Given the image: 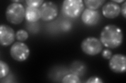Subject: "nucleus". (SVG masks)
Here are the masks:
<instances>
[{"label": "nucleus", "mask_w": 126, "mask_h": 83, "mask_svg": "<svg viewBox=\"0 0 126 83\" xmlns=\"http://www.w3.org/2000/svg\"><path fill=\"white\" fill-rule=\"evenodd\" d=\"M123 38V31L120 28L114 25H108L101 31L99 40L107 48L115 49L121 45Z\"/></svg>", "instance_id": "f257e3e1"}, {"label": "nucleus", "mask_w": 126, "mask_h": 83, "mask_svg": "<svg viewBox=\"0 0 126 83\" xmlns=\"http://www.w3.org/2000/svg\"><path fill=\"white\" fill-rule=\"evenodd\" d=\"M5 16L12 24L19 25L25 18V9L20 3H11L6 8Z\"/></svg>", "instance_id": "f03ea898"}, {"label": "nucleus", "mask_w": 126, "mask_h": 83, "mask_svg": "<svg viewBox=\"0 0 126 83\" xmlns=\"http://www.w3.org/2000/svg\"><path fill=\"white\" fill-rule=\"evenodd\" d=\"M84 3L81 0H65L63 3V13L67 17L74 18L79 16L84 9Z\"/></svg>", "instance_id": "7ed1b4c3"}, {"label": "nucleus", "mask_w": 126, "mask_h": 83, "mask_svg": "<svg viewBox=\"0 0 126 83\" xmlns=\"http://www.w3.org/2000/svg\"><path fill=\"white\" fill-rule=\"evenodd\" d=\"M102 46L99 39L94 37H88L81 42V48L85 54L95 56L102 51Z\"/></svg>", "instance_id": "20e7f679"}, {"label": "nucleus", "mask_w": 126, "mask_h": 83, "mask_svg": "<svg viewBox=\"0 0 126 83\" xmlns=\"http://www.w3.org/2000/svg\"><path fill=\"white\" fill-rule=\"evenodd\" d=\"M30 54V50L28 46L22 42L14 43L10 48L11 57L17 61H25L29 58Z\"/></svg>", "instance_id": "39448f33"}, {"label": "nucleus", "mask_w": 126, "mask_h": 83, "mask_svg": "<svg viewBox=\"0 0 126 83\" xmlns=\"http://www.w3.org/2000/svg\"><path fill=\"white\" fill-rule=\"evenodd\" d=\"M41 19L44 21H50L56 18L58 9L56 4L52 2H45L40 7Z\"/></svg>", "instance_id": "423d86ee"}, {"label": "nucleus", "mask_w": 126, "mask_h": 83, "mask_svg": "<svg viewBox=\"0 0 126 83\" xmlns=\"http://www.w3.org/2000/svg\"><path fill=\"white\" fill-rule=\"evenodd\" d=\"M109 66L113 72L123 73L126 70V57L123 54H115L109 59Z\"/></svg>", "instance_id": "0eeeda50"}, {"label": "nucleus", "mask_w": 126, "mask_h": 83, "mask_svg": "<svg viewBox=\"0 0 126 83\" xmlns=\"http://www.w3.org/2000/svg\"><path fill=\"white\" fill-rule=\"evenodd\" d=\"M15 33L14 30L9 26L1 25L0 27V44L3 46L11 45L15 40Z\"/></svg>", "instance_id": "6e6552de"}, {"label": "nucleus", "mask_w": 126, "mask_h": 83, "mask_svg": "<svg viewBox=\"0 0 126 83\" xmlns=\"http://www.w3.org/2000/svg\"><path fill=\"white\" fill-rule=\"evenodd\" d=\"M100 18L99 12L97 10L85 9L81 14V19L84 23L87 26H94L97 24Z\"/></svg>", "instance_id": "1a4fd4ad"}, {"label": "nucleus", "mask_w": 126, "mask_h": 83, "mask_svg": "<svg viewBox=\"0 0 126 83\" xmlns=\"http://www.w3.org/2000/svg\"><path fill=\"white\" fill-rule=\"evenodd\" d=\"M102 13L104 16L108 19L117 17L120 13V6L117 3L112 1L108 2L102 8Z\"/></svg>", "instance_id": "9d476101"}, {"label": "nucleus", "mask_w": 126, "mask_h": 83, "mask_svg": "<svg viewBox=\"0 0 126 83\" xmlns=\"http://www.w3.org/2000/svg\"><path fill=\"white\" fill-rule=\"evenodd\" d=\"M41 18V13L39 8L27 6L25 9V19L30 22L37 21Z\"/></svg>", "instance_id": "9b49d317"}, {"label": "nucleus", "mask_w": 126, "mask_h": 83, "mask_svg": "<svg viewBox=\"0 0 126 83\" xmlns=\"http://www.w3.org/2000/svg\"><path fill=\"white\" fill-rule=\"evenodd\" d=\"M84 3L88 9L97 10L105 3V0H85Z\"/></svg>", "instance_id": "f8f14e48"}, {"label": "nucleus", "mask_w": 126, "mask_h": 83, "mask_svg": "<svg viewBox=\"0 0 126 83\" xmlns=\"http://www.w3.org/2000/svg\"><path fill=\"white\" fill-rule=\"evenodd\" d=\"M62 82L64 83H80V80L77 75L69 74L63 77Z\"/></svg>", "instance_id": "ddd939ff"}, {"label": "nucleus", "mask_w": 126, "mask_h": 83, "mask_svg": "<svg viewBox=\"0 0 126 83\" xmlns=\"http://www.w3.org/2000/svg\"><path fill=\"white\" fill-rule=\"evenodd\" d=\"M9 66L6 63L2 60L0 61V78L6 77L9 73Z\"/></svg>", "instance_id": "4468645a"}, {"label": "nucleus", "mask_w": 126, "mask_h": 83, "mask_svg": "<svg viewBox=\"0 0 126 83\" xmlns=\"http://www.w3.org/2000/svg\"><path fill=\"white\" fill-rule=\"evenodd\" d=\"M15 37L19 42L26 41L29 37V33L24 30H19L15 34Z\"/></svg>", "instance_id": "2eb2a0df"}, {"label": "nucleus", "mask_w": 126, "mask_h": 83, "mask_svg": "<svg viewBox=\"0 0 126 83\" xmlns=\"http://www.w3.org/2000/svg\"><path fill=\"white\" fill-rule=\"evenodd\" d=\"M26 3L27 6L39 8L41 7L44 2L43 0H28L26 1Z\"/></svg>", "instance_id": "dca6fc26"}, {"label": "nucleus", "mask_w": 126, "mask_h": 83, "mask_svg": "<svg viewBox=\"0 0 126 83\" xmlns=\"http://www.w3.org/2000/svg\"><path fill=\"white\" fill-rule=\"evenodd\" d=\"M87 83H102L104 81L102 79L97 76H92L89 77L86 82Z\"/></svg>", "instance_id": "f3484780"}, {"label": "nucleus", "mask_w": 126, "mask_h": 83, "mask_svg": "<svg viewBox=\"0 0 126 83\" xmlns=\"http://www.w3.org/2000/svg\"><path fill=\"white\" fill-rule=\"evenodd\" d=\"M112 54L111 51L108 49H105L102 53V56L104 58L107 59V60H109V59L112 57Z\"/></svg>", "instance_id": "a211bd4d"}, {"label": "nucleus", "mask_w": 126, "mask_h": 83, "mask_svg": "<svg viewBox=\"0 0 126 83\" xmlns=\"http://www.w3.org/2000/svg\"><path fill=\"white\" fill-rule=\"evenodd\" d=\"M120 13H121L123 16L126 18V2L125 1L124 3L122 4L120 7Z\"/></svg>", "instance_id": "6ab92c4d"}, {"label": "nucleus", "mask_w": 126, "mask_h": 83, "mask_svg": "<svg viewBox=\"0 0 126 83\" xmlns=\"http://www.w3.org/2000/svg\"><path fill=\"white\" fill-rule=\"evenodd\" d=\"M112 1L113 2H115V3H116L118 4V3H123V2H124L125 1H124V0H120V1Z\"/></svg>", "instance_id": "aec40b11"}]
</instances>
